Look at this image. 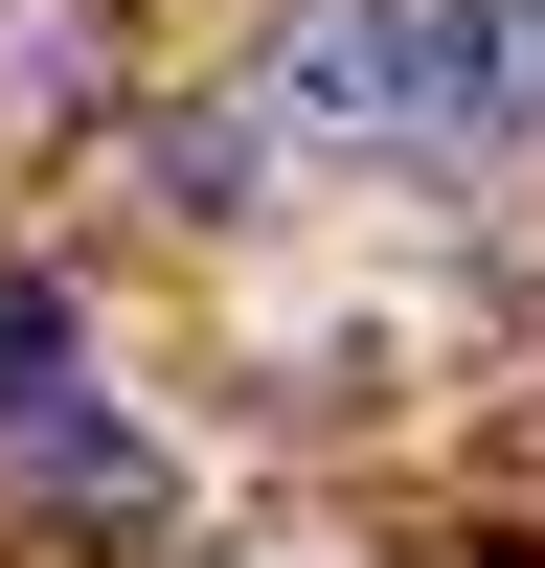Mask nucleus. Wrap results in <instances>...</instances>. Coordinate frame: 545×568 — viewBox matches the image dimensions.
Returning a JSON list of instances; mask_svg holds the SVG:
<instances>
[{
  "label": "nucleus",
  "mask_w": 545,
  "mask_h": 568,
  "mask_svg": "<svg viewBox=\"0 0 545 568\" xmlns=\"http://www.w3.org/2000/svg\"><path fill=\"white\" fill-rule=\"evenodd\" d=\"M272 114L296 136H432V0H296L272 23Z\"/></svg>",
  "instance_id": "obj_1"
},
{
  "label": "nucleus",
  "mask_w": 545,
  "mask_h": 568,
  "mask_svg": "<svg viewBox=\"0 0 545 568\" xmlns=\"http://www.w3.org/2000/svg\"><path fill=\"white\" fill-rule=\"evenodd\" d=\"M432 136H545V0H432Z\"/></svg>",
  "instance_id": "obj_2"
},
{
  "label": "nucleus",
  "mask_w": 545,
  "mask_h": 568,
  "mask_svg": "<svg viewBox=\"0 0 545 568\" xmlns=\"http://www.w3.org/2000/svg\"><path fill=\"white\" fill-rule=\"evenodd\" d=\"M0 433H69V296L0 273Z\"/></svg>",
  "instance_id": "obj_3"
}]
</instances>
